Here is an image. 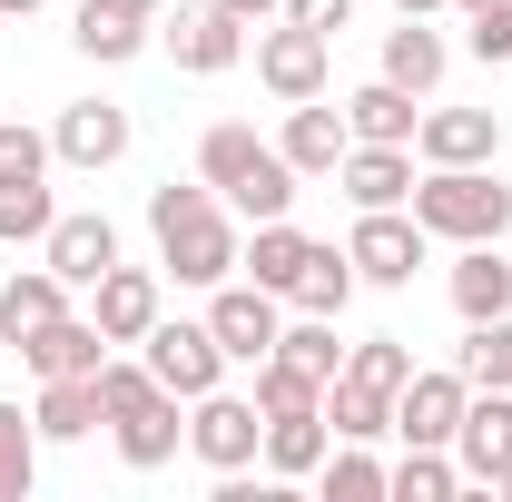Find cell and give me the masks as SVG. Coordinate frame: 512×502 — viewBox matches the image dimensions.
Listing matches in <instances>:
<instances>
[{"instance_id": "cell-1", "label": "cell", "mask_w": 512, "mask_h": 502, "mask_svg": "<svg viewBox=\"0 0 512 502\" xmlns=\"http://www.w3.org/2000/svg\"><path fill=\"white\" fill-rule=\"evenodd\" d=\"M148 227H158V256H168L178 286H227L237 256H247V247H237V227L217 217V188H207V178H197V188L168 178V188L148 197Z\"/></svg>"}, {"instance_id": "cell-2", "label": "cell", "mask_w": 512, "mask_h": 502, "mask_svg": "<svg viewBox=\"0 0 512 502\" xmlns=\"http://www.w3.org/2000/svg\"><path fill=\"white\" fill-rule=\"evenodd\" d=\"M404 207H414L424 237H453V247H483V237L512 227V188L493 178V168H424Z\"/></svg>"}, {"instance_id": "cell-3", "label": "cell", "mask_w": 512, "mask_h": 502, "mask_svg": "<svg viewBox=\"0 0 512 502\" xmlns=\"http://www.w3.org/2000/svg\"><path fill=\"white\" fill-rule=\"evenodd\" d=\"M325 69H335V40L306 30V20H266L256 30V79L296 109V99H325Z\"/></svg>"}, {"instance_id": "cell-4", "label": "cell", "mask_w": 512, "mask_h": 502, "mask_svg": "<svg viewBox=\"0 0 512 502\" xmlns=\"http://www.w3.org/2000/svg\"><path fill=\"white\" fill-rule=\"evenodd\" d=\"M188 443L207 473H247L256 453H266V414H256V394H197L188 404Z\"/></svg>"}, {"instance_id": "cell-5", "label": "cell", "mask_w": 512, "mask_h": 502, "mask_svg": "<svg viewBox=\"0 0 512 502\" xmlns=\"http://www.w3.org/2000/svg\"><path fill=\"white\" fill-rule=\"evenodd\" d=\"M138 345H148V375L168 384L178 404H197V394H217V375H227V345L207 335V315H197V325H168V315H158V325H148Z\"/></svg>"}, {"instance_id": "cell-6", "label": "cell", "mask_w": 512, "mask_h": 502, "mask_svg": "<svg viewBox=\"0 0 512 502\" xmlns=\"http://www.w3.org/2000/svg\"><path fill=\"white\" fill-rule=\"evenodd\" d=\"M286 296H266V286H207V335H217V345H227V365H266V355H276V335H286Z\"/></svg>"}, {"instance_id": "cell-7", "label": "cell", "mask_w": 512, "mask_h": 502, "mask_svg": "<svg viewBox=\"0 0 512 502\" xmlns=\"http://www.w3.org/2000/svg\"><path fill=\"white\" fill-rule=\"evenodd\" d=\"M355 286H414V266H424V227L414 217H394V207H355Z\"/></svg>"}, {"instance_id": "cell-8", "label": "cell", "mask_w": 512, "mask_h": 502, "mask_svg": "<svg viewBox=\"0 0 512 502\" xmlns=\"http://www.w3.org/2000/svg\"><path fill=\"white\" fill-rule=\"evenodd\" d=\"M453 463H463V483H493L512 463V384H473V404L453 424Z\"/></svg>"}, {"instance_id": "cell-9", "label": "cell", "mask_w": 512, "mask_h": 502, "mask_svg": "<svg viewBox=\"0 0 512 502\" xmlns=\"http://www.w3.org/2000/svg\"><path fill=\"white\" fill-rule=\"evenodd\" d=\"M414 148H424V168H493L503 158V119L493 109H424Z\"/></svg>"}, {"instance_id": "cell-10", "label": "cell", "mask_w": 512, "mask_h": 502, "mask_svg": "<svg viewBox=\"0 0 512 502\" xmlns=\"http://www.w3.org/2000/svg\"><path fill=\"white\" fill-rule=\"evenodd\" d=\"M40 266H50L60 286H99V276L119 266V227H109L99 207H79V217H50V237H40Z\"/></svg>"}, {"instance_id": "cell-11", "label": "cell", "mask_w": 512, "mask_h": 502, "mask_svg": "<svg viewBox=\"0 0 512 502\" xmlns=\"http://www.w3.org/2000/svg\"><path fill=\"white\" fill-rule=\"evenodd\" d=\"M50 158H69V168H119L128 158V109L119 99H69L60 128H50Z\"/></svg>"}, {"instance_id": "cell-12", "label": "cell", "mask_w": 512, "mask_h": 502, "mask_svg": "<svg viewBox=\"0 0 512 502\" xmlns=\"http://www.w3.org/2000/svg\"><path fill=\"white\" fill-rule=\"evenodd\" d=\"M463 404H473V384L453 375V365H444V375H424V365H414V384L394 394V434H404V443H444V453H453Z\"/></svg>"}, {"instance_id": "cell-13", "label": "cell", "mask_w": 512, "mask_h": 502, "mask_svg": "<svg viewBox=\"0 0 512 502\" xmlns=\"http://www.w3.org/2000/svg\"><path fill=\"white\" fill-rule=\"evenodd\" d=\"M345 148H355L345 109H325V99H296V109H286V138H276V158H286L296 178H335V168H345Z\"/></svg>"}, {"instance_id": "cell-14", "label": "cell", "mask_w": 512, "mask_h": 502, "mask_svg": "<svg viewBox=\"0 0 512 502\" xmlns=\"http://www.w3.org/2000/svg\"><path fill=\"white\" fill-rule=\"evenodd\" d=\"M168 50H178V69L217 79V69L247 60V20H227L217 0H188V10H178V30H168Z\"/></svg>"}, {"instance_id": "cell-15", "label": "cell", "mask_w": 512, "mask_h": 502, "mask_svg": "<svg viewBox=\"0 0 512 502\" xmlns=\"http://www.w3.org/2000/svg\"><path fill=\"white\" fill-rule=\"evenodd\" d=\"M89 315H99L109 345H138V335L158 325V276H148V266H109V276L89 286Z\"/></svg>"}, {"instance_id": "cell-16", "label": "cell", "mask_w": 512, "mask_h": 502, "mask_svg": "<svg viewBox=\"0 0 512 502\" xmlns=\"http://www.w3.org/2000/svg\"><path fill=\"white\" fill-rule=\"evenodd\" d=\"M20 355H30V375H99L109 335H99V315H50L40 335H20Z\"/></svg>"}, {"instance_id": "cell-17", "label": "cell", "mask_w": 512, "mask_h": 502, "mask_svg": "<svg viewBox=\"0 0 512 502\" xmlns=\"http://www.w3.org/2000/svg\"><path fill=\"white\" fill-rule=\"evenodd\" d=\"M444 286H453V315H463V325H483V315H512V256H503V237L463 247Z\"/></svg>"}, {"instance_id": "cell-18", "label": "cell", "mask_w": 512, "mask_h": 502, "mask_svg": "<svg viewBox=\"0 0 512 502\" xmlns=\"http://www.w3.org/2000/svg\"><path fill=\"white\" fill-rule=\"evenodd\" d=\"M444 69H453V50H444V30H434V20H394V30H384V69H375V79L414 89V99H434V89H444Z\"/></svg>"}, {"instance_id": "cell-19", "label": "cell", "mask_w": 512, "mask_h": 502, "mask_svg": "<svg viewBox=\"0 0 512 502\" xmlns=\"http://www.w3.org/2000/svg\"><path fill=\"white\" fill-rule=\"evenodd\" d=\"M30 424H40V443H79V434H99V424H109V414H99V375H40Z\"/></svg>"}, {"instance_id": "cell-20", "label": "cell", "mask_w": 512, "mask_h": 502, "mask_svg": "<svg viewBox=\"0 0 512 502\" xmlns=\"http://www.w3.org/2000/svg\"><path fill=\"white\" fill-rule=\"evenodd\" d=\"M335 178H345L355 207H404V197H414V158H404V148H375V138H355Z\"/></svg>"}, {"instance_id": "cell-21", "label": "cell", "mask_w": 512, "mask_h": 502, "mask_svg": "<svg viewBox=\"0 0 512 502\" xmlns=\"http://www.w3.org/2000/svg\"><path fill=\"white\" fill-rule=\"evenodd\" d=\"M414 119H424V109H414V89H394V79H365V89L345 99V128L375 138V148H414Z\"/></svg>"}, {"instance_id": "cell-22", "label": "cell", "mask_w": 512, "mask_h": 502, "mask_svg": "<svg viewBox=\"0 0 512 502\" xmlns=\"http://www.w3.org/2000/svg\"><path fill=\"white\" fill-rule=\"evenodd\" d=\"M325 434H335V443H375V434H394V394H384V384L335 375V384H325Z\"/></svg>"}, {"instance_id": "cell-23", "label": "cell", "mask_w": 512, "mask_h": 502, "mask_svg": "<svg viewBox=\"0 0 512 502\" xmlns=\"http://www.w3.org/2000/svg\"><path fill=\"white\" fill-rule=\"evenodd\" d=\"M325 463V404H306V414H266V473L276 483H306Z\"/></svg>"}, {"instance_id": "cell-24", "label": "cell", "mask_w": 512, "mask_h": 502, "mask_svg": "<svg viewBox=\"0 0 512 502\" xmlns=\"http://www.w3.org/2000/svg\"><path fill=\"white\" fill-rule=\"evenodd\" d=\"M306 247H316V237H306L296 217H266V227H256V247L237 256V266H247V276L266 286V296H286V286L306 276Z\"/></svg>"}, {"instance_id": "cell-25", "label": "cell", "mask_w": 512, "mask_h": 502, "mask_svg": "<svg viewBox=\"0 0 512 502\" xmlns=\"http://www.w3.org/2000/svg\"><path fill=\"white\" fill-rule=\"evenodd\" d=\"M50 315H69V286L50 266H30V276H10L0 286V345H20V335H40Z\"/></svg>"}, {"instance_id": "cell-26", "label": "cell", "mask_w": 512, "mask_h": 502, "mask_svg": "<svg viewBox=\"0 0 512 502\" xmlns=\"http://www.w3.org/2000/svg\"><path fill=\"white\" fill-rule=\"evenodd\" d=\"M109 434H119V463H128V473H158V463L178 453V434H188V424H178V394H158L148 414H128V424H109Z\"/></svg>"}, {"instance_id": "cell-27", "label": "cell", "mask_w": 512, "mask_h": 502, "mask_svg": "<svg viewBox=\"0 0 512 502\" xmlns=\"http://www.w3.org/2000/svg\"><path fill=\"white\" fill-rule=\"evenodd\" d=\"M384 493L394 502H453L463 493V463H453L444 443H404V463L384 473Z\"/></svg>"}, {"instance_id": "cell-28", "label": "cell", "mask_w": 512, "mask_h": 502, "mask_svg": "<svg viewBox=\"0 0 512 502\" xmlns=\"http://www.w3.org/2000/svg\"><path fill=\"white\" fill-rule=\"evenodd\" d=\"M345 296H355V256L345 247H306V276L286 286V306L296 315H345Z\"/></svg>"}, {"instance_id": "cell-29", "label": "cell", "mask_w": 512, "mask_h": 502, "mask_svg": "<svg viewBox=\"0 0 512 502\" xmlns=\"http://www.w3.org/2000/svg\"><path fill=\"white\" fill-rule=\"evenodd\" d=\"M69 40H79V50H89V60H138V50H148V20H138V10H99V0H79V30H69Z\"/></svg>"}, {"instance_id": "cell-30", "label": "cell", "mask_w": 512, "mask_h": 502, "mask_svg": "<svg viewBox=\"0 0 512 502\" xmlns=\"http://www.w3.org/2000/svg\"><path fill=\"white\" fill-rule=\"evenodd\" d=\"M453 375H463V384H512V315L463 325V345H453Z\"/></svg>"}, {"instance_id": "cell-31", "label": "cell", "mask_w": 512, "mask_h": 502, "mask_svg": "<svg viewBox=\"0 0 512 502\" xmlns=\"http://www.w3.org/2000/svg\"><path fill=\"white\" fill-rule=\"evenodd\" d=\"M256 158H266V138H256V128H237V119H217L207 138H197V178H207V188H237Z\"/></svg>"}, {"instance_id": "cell-32", "label": "cell", "mask_w": 512, "mask_h": 502, "mask_svg": "<svg viewBox=\"0 0 512 502\" xmlns=\"http://www.w3.org/2000/svg\"><path fill=\"white\" fill-rule=\"evenodd\" d=\"M30 483H40V424L0 404V502H30Z\"/></svg>"}, {"instance_id": "cell-33", "label": "cell", "mask_w": 512, "mask_h": 502, "mask_svg": "<svg viewBox=\"0 0 512 502\" xmlns=\"http://www.w3.org/2000/svg\"><path fill=\"white\" fill-rule=\"evenodd\" d=\"M296 188H306V178H296V168H286V158L266 148V158H256V168H247V178H237L227 197H237V207H247L256 227H266V217H286V207H296Z\"/></svg>"}, {"instance_id": "cell-34", "label": "cell", "mask_w": 512, "mask_h": 502, "mask_svg": "<svg viewBox=\"0 0 512 502\" xmlns=\"http://www.w3.org/2000/svg\"><path fill=\"white\" fill-rule=\"evenodd\" d=\"M276 355H286V365H306V375H345V345H335V315H296V325H286V335H276Z\"/></svg>"}, {"instance_id": "cell-35", "label": "cell", "mask_w": 512, "mask_h": 502, "mask_svg": "<svg viewBox=\"0 0 512 502\" xmlns=\"http://www.w3.org/2000/svg\"><path fill=\"white\" fill-rule=\"evenodd\" d=\"M306 404H325V375L286 365V355H266V365H256V414H306Z\"/></svg>"}, {"instance_id": "cell-36", "label": "cell", "mask_w": 512, "mask_h": 502, "mask_svg": "<svg viewBox=\"0 0 512 502\" xmlns=\"http://www.w3.org/2000/svg\"><path fill=\"white\" fill-rule=\"evenodd\" d=\"M345 375L404 394V384H414V345H404V335H365V345H345Z\"/></svg>"}, {"instance_id": "cell-37", "label": "cell", "mask_w": 512, "mask_h": 502, "mask_svg": "<svg viewBox=\"0 0 512 502\" xmlns=\"http://www.w3.org/2000/svg\"><path fill=\"white\" fill-rule=\"evenodd\" d=\"M158 394H168V384L148 375V355H138V365H119V355L99 365V414H109V424H128V414H148Z\"/></svg>"}, {"instance_id": "cell-38", "label": "cell", "mask_w": 512, "mask_h": 502, "mask_svg": "<svg viewBox=\"0 0 512 502\" xmlns=\"http://www.w3.org/2000/svg\"><path fill=\"white\" fill-rule=\"evenodd\" d=\"M316 483H325V502H384V463L365 453V443H345V453L316 463Z\"/></svg>"}, {"instance_id": "cell-39", "label": "cell", "mask_w": 512, "mask_h": 502, "mask_svg": "<svg viewBox=\"0 0 512 502\" xmlns=\"http://www.w3.org/2000/svg\"><path fill=\"white\" fill-rule=\"evenodd\" d=\"M50 217H60V207H50V178L0 188V237H10V247H20V237H50Z\"/></svg>"}, {"instance_id": "cell-40", "label": "cell", "mask_w": 512, "mask_h": 502, "mask_svg": "<svg viewBox=\"0 0 512 502\" xmlns=\"http://www.w3.org/2000/svg\"><path fill=\"white\" fill-rule=\"evenodd\" d=\"M20 178H50V138L20 119H0V188H20Z\"/></svg>"}, {"instance_id": "cell-41", "label": "cell", "mask_w": 512, "mask_h": 502, "mask_svg": "<svg viewBox=\"0 0 512 502\" xmlns=\"http://www.w3.org/2000/svg\"><path fill=\"white\" fill-rule=\"evenodd\" d=\"M463 50H473V60H512V0H493V10H473Z\"/></svg>"}, {"instance_id": "cell-42", "label": "cell", "mask_w": 512, "mask_h": 502, "mask_svg": "<svg viewBox=\"0 0 512 502\" xmlns=\"http://www.w3.org/2000/svg\"><path fill=\"white\" fill-rule=\"evenodd\" d=\"M286 20H306V30H325V40H335V30L355 20V0H286Z\"/></svg>"}, {"instance_id": "cell-43", "label": "cell", "mask_w": 512, "mask_h": 502, "mask_svg": "<svg viewBox=\"0 0 512 502\" xmlns=\"http://www.w3.org/2000/svg\"><path fill=\"white\" fill-rule=\"evenodd\" d=\"M227 20H247V30H266V20H286V0H217Z\"/></svg>"}, {"instance_id": "cell-44", "label": "cell", "mask_w": 512, "mask_h": 502, "mask_svg": "<svg viewBox=\"0 0 512 502\" xmlns=\"http://www.w3.org/2000/svg\"><path fill=\"white\" fill-rule=\"evenodd\" d=\"M394 10H404V20H434V10H453V0H394Z\"/></svg>"}, {"instance_id": "cell-45", "label": "cell", "mask_w": 512, "mask_h": 502, "mask_svg": "<svg viewBox=\"0 0 512 502\" xmlns=\"http://www.w3.org/2000/svg\"><path fill=\"white\" fill-rule=\"evenodd\" d=\"M0 10H10V20H30V10H50V0H0Z\"/></svg>"}, {"instance_id": "cell-46", "label": "cell", "mask_w": 512, "mask_h": 502, "mask_svg": "<svg viewBox=\"0 0 512 502\" xmlns=\"http://www.w3.org/2000/svg\"><path fill=\"white\" fill-rule=\"evenodd\" d=\"M99 10H138V20H148V10H158V0H99Z\"/></svg>"}, {"instance_id": "cell-47", "label": "cell", "mask_w": 512, "mask_h": 502, "mask_svg": "<svg viewBox=\"0 0 512 502\" xmlns=\"http://www.w3.org/2000/svg\"><path fill=\"white\" fill-rule=\"evenodd\" d=\"M493 493H503V502H512V463H503V473H493Z\"/></svg>"}, {"instance_id": "cell-48", "label": "cell", "mask_w": 512, "mask_h": 502, "mask_svg": "<svg viewBox=\"0 0 512 502\" xmlns=\"http://www.w3.org/2000/svg\"><path fill=\"white\" fill-rule=\"evenodd\" d=\"M453 10H463V20H473V10H493V0H453Z\"/></svg>"}]
</instances>
